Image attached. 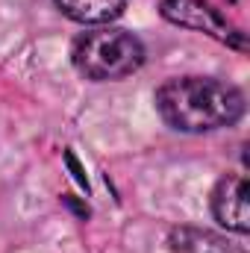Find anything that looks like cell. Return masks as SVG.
<instances>
[{
  "mask_svg": "<svg viewBox=\"0 0 250 253\" xmlns=\"http://www.w3.org/2000/svg\"><path fill=\"white\" fill-rule=\"evenodd\" d=\"M159 12L165 21L177 24V27H186V30H197V33H206L212 39H218L221 44H230L236 50H248V42H245V33L236 30L209 0H162L159 3Z\"/></svg>",
  "mask_w": 250,
  "mask_h": 253,
  "instance_id": "cell-3",
  "label": "cell"
},
{
  "mask_svg": "<svg viewBox=\"0 0 250 253\" xmlns=\"http://www.w3.org/2000/svg\"><path fill=\"white\" fill-rule=\"evenodd\" d=\"M56 6L77 24H109L124 12L126 0H56Z\"/></svg>",
  "mask_w": 250,
  "mask_h": 253,
  "instance_id": "cell-6",
  "label": "cell"
},
{
  "mask_svg": "<svg viewBox=\"0 0 250 253\" xmlns=\"http://www.w3.org/2000/svg\"><path fill=\"white\" fill-rule=\"evenodd\" d=\"M212 215L221 227L248 236L250 230V206H248V177L227 174L212 191Z\"/></svg>",
  "mask_w": 250,
  "mask_h": 253,
  "instance_id": "cell-4",
  "label": "cell"
},
{
  "mask_svg": "<svg viewBox=\"0 0 250 253\" xmlns=\"http://www.w3.org/2000/svg\"><path fill=\"white\" fill-rule=\"evenodd\" d=\"M171 251L174 253H245V248L233 245L227 236L197 227H177L171 230Z\"/></svg>",
  "mask_w": 250,
  "mask_h": 253,
  "instance_id": "cell-5",
  "label": "cell"
},
{
  "mask_svg": "<svg viewBox=\"0 0 250 253\" xmlns=\"http://www.w3.org/2000/svg\"><path fill=\"white\" fill-rule=\"evenodd\" d=\"M156 109L171 129L212 132L245 115V94L212 77H177L159 85Z\"/></svg>",
  "mask_w": 250,
  "mask_h": 253,
  "instance_id": "cell-1",
  "label": "cell"
},
{
  "mask_svg": "<svg viewBox=\"0 0 250 253\" xmlns=\"http://www.w3.org/2000/svg\"><path fill=\"white\" fill-rule=\"evenodd\" d=\"M74 68L94 83H109V80H124L135 74L144 62V44L115 27H97L88 33H80L71 47Z\"/></svg>",
  "mask_w": 250,
  "mask_h": 253,
  "instance_id": "cell-2",
  "label": "cell"
}]
</instances>
